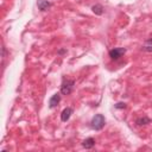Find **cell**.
<instances>
[{
    "instance_id": "12",
    "label": "cell",
    "mask_w": 152,
    "mask_h": 152,
    "mask_svg": "<svg viewBox=\"0 0 152 152\" xmlns=\"http://www.w3.org/2000/svg\"><path fill=\"white\" fill-rule=\"evenodd\" d=\"M146 44H150V45H152V36L149 38V39L146 41Z\"/></svg>"
},
{
    "instance_id": "9",
    "label": "cell",
    "mask_w": 152,
    "mask_h": 152,
    "mask_svg": "<svg viewBox=\"0 0 152 152\" xmlns=\"http://www.w3.org/2000/svg\"><path fill=\"white\" fill-rule=\"evenodd\" d=\"M92 10H93L94 13L97 15V16H101V15L104 13V7H102V5H100V4L94 5V6L92 7Z\"/></svg>"
},
{
    "instance_id": "7",
    "label": "cell",
    "mask_w": 152,
    "mask_h": 152,
    "mask_svg": "<svg viewBox=\"0 0 152 152\" xmlns=\"http://www.w3.org/2000/svg\"><path fill=\"white\" fill-rule=\"evenodd\" d=\"M50 6H51V4L46 1V0H38V8L41 11H46Z\"/></svg>"
},
{
    "instance_id": "10",
    "label": "cell",
    "mask_w": 152,
    "mask_h": 152,
    "mask_svg": "<svg viewBox=\"0 0 152 152\" xmlns=\"http://www.w3.org/2000/svg\"><path fill=\"white\" fill-rule=\"evenodd\" d=\"M142 50L143 51H147V53H152V45H147V46H143L142 48Z\"/></svg>"
},
{
    "instance_id": "8",
    "label": "cell",
    "mask_w": 152,
    "mask_h": 152,
    "mask_svg": "<svg viewBox=\"0 0 152 152\" xmlns=\"http://www.w3.org/2000/svg\"><path fill=\"white\" fill-rule=\"evenodd\" d=\"M151 122V119L150 118H147V117H143V118H138L137 120H135V124L138 125V126H143V125H147V124H150Z\"/></svg>"
},
{
    "instance_id": "5",
    "label": "cell",
    "mask_w": 152,
    "mask_h": 152,
    "mask_svg": "<svg viewBox=\"0 0 152 152\" xmlns=\"http://www.w3.org/2000/svg\"><path fill=\"white\" fill-rule=\"evenodd\" d=\"M59 101H61V95L59 94H55L53 95L51 97H50V101H49V107L50 108H55L58 104H59Z\"/></svg>"
},
{
    "instance_id": "2",
    "label": "cell",
    "mask_w": 152,
    "mask_h": 152,
    "mask_svg": "<svg viewBox=\"0 0 152 152\" xmlns=\"http://www.w3.org/2000/svg\"><path fill=\"white\" fill-rule=\"evenodd\" d=\"M74 86H75V81H73V80H66L64 82L62 83V86H61V94L69 95L73 92V89H74Z\"/></svg>"
},
{
    "instance_id": "4",
    "label": "cell",
    "mask_w": 152,
    "mask_h": 152,
    "mask_svg": "<svg viewBox=\"0 0 152 152\" xmlns=\"http://www.w3.org/2000/svg\"><path fill=\"white\" fill-rule=\"evenodd\" d=\"M71 114H73V108H70V107L64 108V109L62 111V114H61V120L63 122L68 121L70 119V117H71Z\"/></svg>"
},
{
    "instance_id": "1",
    "label": "cell",
    "mask_w": 152,
    "mask_h": 152,
    "mask_svg": "<svg viewBox=\"0 0 152 152\" xmlns=\"http://www.w3.org/2000/svg\"><path fill=\"white\" fill-rule=\"evenodd\" d=\"M106 124V119L102 114H96L95 117H93L92 121H91V127L95 131H100L104 129V126Z\"/></svg>"
},
{
    "instance_id": "11",
    "label": "cell",
    "mask_w": 152,
    "mask_h": 152,
    "mask_svg": "<svg viewBox=\"0 0 152 152\" xmlns=\"http://www.w3.org/2000/svg\"><path fill=\"white\" fill-rule=\"evenodd\" d=\"M125 107H126V104H124V102H119V104L115 105V108H118V109H121V108H125Z\"/></svg>"
},
{
    "instance_id": "3",
    "label": "cell",
    "mask_w": 152,
    "mask_h": 152,
    "mask_svg": "<svg viewBox=\"0 0 152 152\" xmlns=\"http://www.w3.org/2000/svg\"><path fill=\"white\" fill-rule=\"evenodd\" d=\"M126 53V49L124 48H115L109 50V57L112 59H119L120 57H122V55Z\"/></svg>"
},
{
    "instance_id": "6",
    "label": "cell",
    "mask_w": 152,
    "mask_h": 152,
    "mask_svg": "<svg viewBox=\"0 0 152 152\" xmlns=\"http://www.w3.org/2000/svg\"><path fill=\"white\" fill-rule=\"evenodd\" d=\"M94 145H95V139H93V138H87L82 143V146L84 149H92V147H94Z\"/></svg>"
}]
</instances>
